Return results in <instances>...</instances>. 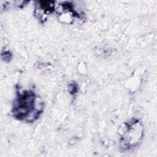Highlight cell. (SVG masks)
<instances>
[{"instance_id": "obj_2", "label": "cell", "mask_w": 157, "mask_h": 157, "mask_svg": "<svg viewBox=\"0 0 157 157\" xmlns=\"http://www.w3.org/2000/svg\"><path fill=\"white\" fill-rule=\"evenodd\" d=\"M121 137L120 142V147L128 150L134 147L140 141L143 134L142 124L136 119H133L123 124Z\"/></svg>"}, {"instance_id": "obj_1", "label": "cell", "mask_w": 157, "mask_h": 157, "mask_svg": "<svg viewBox=\"0 0 157 157\" xmlns=\"http://www.w3.org/2000/svg\"><path fill=\"white\" fill-rule=\"evenodd\" d=\"M44 109V103L39 96L31 91L20 93L14 101L12 113L13 116L27 122L34 121Z\"/></svg>"}, {"instance_id": "obj_3", "label": "cell", "mask_w": 157, "mask_h": 157, "mask_svg": "<svg viewBox=\"0 0 157 157\" xmlns=\"http://www.w3.org/2000/svg\"><path fill=\"white\" fill-rule=\"evenodd\" d=\"M55 2L52 1L37 2L35 7V15L42 20L46 18V16L52 12L55 8Z\"/></svg>"}]
</instances>
